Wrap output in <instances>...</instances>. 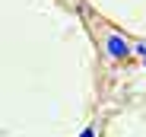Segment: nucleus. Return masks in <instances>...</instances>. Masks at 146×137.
Masks as SVG:
<instances>
[{
  "label": "nucleus",
  "instance_id": "nucleus-1",
  "mask_svg": "<svg viewBox=\"0 0 146 137\" xmlns=\"http://www.w3.org/2000/svg\"><path fill=\"white\" fill-rule=\"evenodd\" d=\"M105 51H108L111 61H127V57H130V45L121 38L117 32H111V35L105 38Z\"/></svg>",
  "mask_w": 146,
  "mask_h": 137
},
{
  "label": "nucleus",
  "instance_id": "nucleus-2",
  "mask_svg": "<svg viewBox=\"0 0 146 137\" xmlns=\"http://www.w3.org/2000/svg\"><path fill=\"white\" fill-rule=\"evenodd\" d=\"M80 137H99V134H95V128H86V131H83Z\"/></svg>",
  "mask_w": 146,
  "mask_h": 137
},
{
  "label": "nucleus",
  "instance_id": "nucleus-3",
  "mask_svg": "<svg viewBox=\"0 0 146 137\" xmlns=\"http://www.w3.org/2000/svg\"><path fill=\"white\" fill-rule=\"evenodd\" d=\"M137 51L143 54V67H146V45H137Z\"/></svg>",
  "mask_w": 146,
  "mask_h": 137
}]
</instances>
